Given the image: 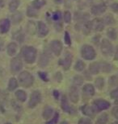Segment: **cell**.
<instances>
[{
	"mask_svg": "<svg viewBox=\"0 0 118 124\" xmlns=\"http://www.w3.org/2000/svg\"><path fill=\"white\" fill-rule=\"evenodd\" d=\"M22 19H23V16H22V14L20 12H16V14H14L13 16H12V22H13L14 23H19Z\"/></svg>",
	"mask_w": 118,
	"mask_h": 124,
	"instance_id": "cell-35",
	"label": "cell"
},
{
	"mask_svg": "<svg viewBox=\"0 0 118 124\" xmlns=\"http://www.w3.org/2000/svg\"><path fill=\"white\" fill-rule=\"evenodd\" d=\"M60 124H70V123L67 122V121H62V122L60 123Z\"/></svg>",
	"mask_w": 118,
	"mask_h": 124,
	"instance_id": "cell-51",
	"label": "cell"
},
{
	"mask_svg": "<svg viewBox=\"0 0 118 124\" xmlns=\"http://www.w3.org/2000/svg\"><path fill=\"white\" fill-rule=\"evenodd\" d=\"M81 111L85 116L88 118H94L96 114L97 110L95 106H91L89 105H84L81 107Z\"/></svg>",
	"mask_w": 118,
	"mask_h": 124,
	"instance_id": "cell-9",
	"label": "cell"
},
{
	"mask_svg": "<svg viewBox=\"0 0 118 124\" xmlns=\"http://www.w3.org/2000/svg\"><path fill=\"white\" fill-rule=\"evenodd\" d=\"M111 124H118V121H116V122H114V123H112Z\"/></svg>",
	"mask_w": 118,
	"mask_h": 124,
	"instance_id": "cell-54",
	"label": "cell"
},
{
	"mask_svg": "<svg viewBox=\"0 0 118 124\" xmlns=\"http://www.w3.org/2000/svg\"><path fill=\"white\" fill-rule=\"evenodd\" d=\"M58 119H59V114L58 112H55L53 115L52 118L49 121H47L45 124H57L58 123Z\"/></svg>",
	"mask_w": 118,
	"mask_h": 124,
	"instance_id": "cell-34",
	"label": "cell"
},
{
	"mask_svg": "<svg viewBox=\"0 0 118 124\" xmlns=\"http://www.w3.org/2000/svg\"><path fill=\"white\" fill-rule=\"evenodd\" d=\"M45 3H46L45 0H35V1L32 2V6H33L34 8L38 10L40 8H41L43 6H45Z\"/></svg>",
	"mask_w": 118,
	"mask_h": 124,
	"instance_id": "cell-29",
	"label": "cell"
},
{
	"mask_svg": "<svg viewBox=\"0 0 118 124\" xmlns=\"http://www.w3.org/2000/svg\"><path fill=\"white\" fill-rule=\"evenodd\" d=\"M115 104H116V105H118V98L115 99Z\"/></svg>",
	"mask_w": 118,
	"mask_h": 124,
	"instance_id": "cell-53",
	"label": "cell"
},
{
	"mask_svg": "<svg viewBox=\"0 0 118 124\" xmlns=\"http://www.w3.org/2000/svg\"><path fill=\"white\" fill-rule=\"evenodd\" d=\"M61 107L62 109V110L66 113H68L70 115H73V114L75 113V110L73 109L71 105H70L68 99H67L66 96L63 95L61 99Z\"/></svg>",
	"mask_w": 118,
	"mask_h": 124,
	"instance_id": "cell-8",
	"label": "cell"
},
{
	"mask_svg": "<svg viewBox=\"0 0 118 124\" xmlns=\"http://www.w3.org/2000/svg\"><path fill=\"white\" fill-rule=\"evenodd\" d=\"M100 71L104 72V73H110L112 70L111 64L107 63V62H101L100 63Z\"/></svg>",
	"mask_w": 118,
	"mask_h": 124,
	"instance_id": "cell-25",
	"label": "cell"
},
{
	"mask_svg": "<svg viewBox=\"0 0 118 124\" xmlns=\"http://www.w3.org/2000/svg\"><path fill=\"white\" fill-rule=\"evenodd\" d=\"M19 2H20L19 0H12V1L10 2V4H9L10 11H11V12L16 11L17 10V8H18L19 6Z\"/></svg>",
	"mask_w": 118,
	"mask_h": 124,
	"instance_id": "cell-27",
	"label": "cell"
},
{
	"mask_svg": "<svg viewBox=\"0 0 118 124\" xmlns=\"http://www.w3.org/2000/svg\"><path fill=\"white\" fill-rule=\"evenodd\" d=\"M23 68V62L19 57H15L11 61V71L13 73L19 72Z\"/></svg>",
	"mask_w": 118,
	"mask_h": 124,
	"instance_id": "cell-7",
	"label": "cell"
},
{
	"mask_svg": "<svg viewBox=\"0 0 118 124\" xmlns=\"http://www.w3.org/2000/svg\"><path fill=\"white\" fill-rule=\"evenodd\" d=\"M49 62V55H48L45 53L41 54L38 62L39 66L41 67V68H45V67H46L48 65Z\"/></svg>",
	"mask_w": 118,
	"mask_h": 124,
	"instance_id": "cell-17",
	"label": "cell"
},
{
	"mask_svg": "<svg viewBox=\"0 0 118 124\" xmlns=\"http://www.w3.org/2000/svg\"><path fill=\"white\" fill-rule=\"evenodd\" d=\"M55 79L57 80V82H61L62 80V75L61 73L57 72V73L55 74Z\"/></svg>",
	"mask_w": 118,
	"mask_h": 124,
	"instance_id": "cell-45",
	"label": "cell"
},
{
	"mask_svg": "<svg viewBox=\"0 0 118 124\" xmlns=\"http://www.w3.org/2000/svg\"><path fill=\"white\" fill-rule=\"evenodd\" d=\"M19 82L24 88H29L33 85L34 78L31 73L24 71L19 75Z\"/></svg>",
	"mask_w": 118,
	"mask_h": 124,
	"instance_id": "cell-2",
	"label": "cell"
},
{
	"mask_svg": "<svg viewBox=\"0 0 118 124\" xmlns=\"http://www.w3.org/2000/svg\"><path fill=\"white\" fill-rule=\"evenodd\" d=\"M50 48L55 55L58 56L62 50V44L59 40H53L50 43Z\"/></svg>",
	"mask_w": 118,
	"mask_h": 124,
	"instance_id": "cell-11",
	"label": "cell"
},
{
	"mask_svg": "<svg viewBox=\"0 0 118 124\" xmlns=\"http://www.w3.org/2000/svg\"><path fill=\"white\" fill-rule=\"evenodd\" d=\"M107 35H108V36L111 39H117V31H116V29L115 28H109L108 29V31H107Z\"/></svg>",
	"mask_w": 118,
	"mask_h": 124,
	"instance_id": "cell-31",
	"label": "cell"
},
{
	"mask_svg": "<svg viewBox=\"0 0 118 124\" xmlns=\"http://www.w3.org/2000/svg\"><path fill=\"white\" fill-rule=\"evenodd\" d=\"M108 122H109V115L106 113H103L97 118L95 124H107Z\"/></svg>",
	"mask_w": 118,
	"mask_h": 124,
	"instance_id": "cell-21",
	"label": "cell"
},
{
	"mask_svg": "<svg viewBox=\"0 0 118 124\" xmlns=\"http://www.w3.org/2000/svg\"><path fill=\"white\" fill-rule=\"evenodd\" d=\"M91 13L95 15V16H100L103 13H104L105 11H106V6L104 4H98V5H95L91 7Z\"/></svg>",
	"mask_w": 118,
	"mask_h": 124,
	"instance_id": "cell-15",
	"label": "cell"
},
{
	"mask_svg": "<svg viewBox=\"0 0 118 124\" xmlns=\"http://www.w3.org/2000/svg\"><path fill=\"white\" fill-rule=\"evenodd\" d=\"M15 95H16L17 100H19V101H21V102H24V101L27 100V93L25 91L22 90H17L16 93H15Z\"/></svg>",
	"mask_w": 118,
	"mask_h": 124,
	"instance_id": "cell-22",
	"label": "cell"
},
{
	"mask_svg": "<svg viewBox=\"0 0 118 124\" xmlns=\"http://www.w3.org/2000/svg\"><path fill=\"white\" fill-rule=\"evenodd\" d=\"M1 45H2V44H0V49H1Z\"/></svg>",
	"mask_w": 118,
	"mask_h": 124,
	"instance_id": "cell-56",
	"label": "cell"
},
{
	"mask_svg": "<svg viewBox=\"0 0 118 124\" xmlns=\"http://www.w3.org/2000/svg\"><path fill=\"white\" fill-rule=\"evenodd\" d=\"M38 75L42 81H49V78H48V76H47L46 73H45V72H38Z\"/></svg>",
	"mask_w": 118,
	"mask_h": 124,
	"instance_id": "cell-41",
	"label": "cell"
},
{
	"mask_svg": "<svg viewBox=\"0 0 118 124\" xmlns=\"http://www.w3.org/2000/svg\"><path fill=\"white\" fill-rule=\"evenodd\" d=\"M78 124H91V121L89 118H81L78 122Z\"/></svg>",
	"mask_w": 118,
	"mask_h": 124,
	"instance_id": "cell-40",
	"label": "cell"
},
{
	"mask_svg": "<svg viewBox=\"0 0 118 124\" xmlns=\"http://www.w3.org/2000/svg\"><path fill=\"white\" fill-rule=\"evenodd\" d=\"M110 97H111L112 99H114V100L118 98V87L112 91L111 93H110Z\"/></svg>",
	"mask_w": 118,
	"mask_h": 124,
	"instance_id": "cell-42",
	"label": "cell"
},
{
	"mask_svg": "<svg viewBox=\"0 0 118 124\" xmlns=\"http://www.w3.org/2000/svg\"><path fill=\"white\" fill-rule=\"evenodd\" d=\"M93 105L95 108L97 110V111H103L108 110L111 106V104H110L109 101L104 100V99H96V100L93 101Z\"/></svg>",
	"mask_w": 118,
	"mask_h": 124,
	"instance_id": "cell-6",
	"label": "cell"
},
{
	"mask_svg": "<svg viewBox=\"0 0 118 124\" xmlns=\"http://www.w3.org/2000/svg\"><path fill=\"white\" fill-rule=\"evenodd\" d=\"M41 101V94L38 90H34L31 93L30 99L28 101V107L31 109L35 108Z\"/></svg>",
	"mask_w": 118,
	"mask_h": 124,
	"instance_id": "cell-4",
	"label": "cell"
},
{
	"mask_svg": "<svg viewBox=\"0 0 118 124\" xmlns=\"http://www.w3.org/2000/svg\"><path fill=\"white\" fill-rule=\"evenodd\" d=\"M22 55L27 64H32L36 58V49L31 46H25L22 48Z\"/></svg>",
	"mask_w": 118,
	"mask_h": 124,
	"instance_id": "cell-1",
	"label": "cell"
},
{
	"mask_svg": "<svg viewBox=\"0 0 118 124\" xmlns=\"http://www.w3.org/2000/svg\"><path fill=\"white\" fill-rule=\"evenodd\" d=\"M115 60H116V61H118V46L117 47L116 53H115Z\"/></svg>",
	"mask_w": 118,
	"mask_h": 124,
	"instance_id": "cell-49",
	"label": "cell"
},
{
	"mask_svg": "<svg viewBox=\"0 0 118 124\" xmlns=\"http://www.w3.org/2000/svg\"><path fill=\"white\" fill-rule=\"evenodd\" d=\"M73 81H74V85L80 86V85H82V83H83V78H82L81 76L77 75V76L74 77V79H73Z\"/></svg>",
	"mask_w": 118,
	"mask_h": 124,
	"instance_id": "cell-37",
	"label": "cell"
},
{
	"mask_svg": "<svg viewBox=\"0 0 118 124\" xmlns=\"http://www.w3.org/2000/svg\"><path fill=\"white\" fill-rule=\"evenodd\" d=\"M103 21H104V24H106V25H111V24L115 23L114 18L112 15H107L106 16H104Z\"/></svg>",
	"mask_w": 118,
	"mask_h": 124,
	"instance_id": "cell-30",
	"label": "cell"
},
{
	"mask_svg": "<svg viewBox=\"0 0 118 124\" xmlns=\"http://www.w3.org/2000/svg\"><path fill=\"white\" fill-rule=\"evenodd\" d=\"M61 18H62V13H61V11H57L53 15V19L56 22L61 20Z\"/></svg>",
	"mask_w": 118,
	"mask_h": 124,
	"instance_id": "cell-39",
	"label": "cell"
},
{
	"mask_svg": "<svg viewBox=\"0 0 118 124\" xmlns=\"http://www.w3.org/2000/svg\"><path fill=\"white\" fill-rule=\"evenodd\" d=\"M55 2H57V3H60V2H62V0H54Z\"/></svg>",
	"mask_w": 118,
	"mask_h": 124,
	"instance_id": "cell-52",
	"label": "cell"
},
{
	"mask_svg": "<svg viewBox=\"0 0 118 124\" xmlns=\"http://www.w3.org/2000/svg\"><path fill=\"white\" fill-rule=\"evenodd\" d=\"M116 81H117V78H116V77L113 76V77H112L111 78H110V81H109V84L110 85H114L115 84H116Z\"/></svg>",
	"mask_w": 118,
	"mask_h": 124,
	"instance_id": "cell-47",
	"label": "cell"
},
{
	"mask_svg": "<svg viewBox=\"0 0 118 124\" xmlns=\"http://www.w3.org/2000/svg\"><path fill=\"white\" fill-rule=\"evenodd\" d=\"M100 49L102 53L106 56H110L112 54V45L107 39H104L100 44Z\"/></svg>",
	"mask_w": 118,
	"mask_h": 124,
	"instance_id": "cell-5",
	"label": "cell"
},
{
	"mask_svg": "<svg viewBox=\"0 0 118 124\" xmlns=\"http://www.w3.org/2000/svg\"><path fill=\"white\" fill-rule=\"evenodd\" d=\"M65 42L67 45H71V37H70V35L67 31L65 32Z\"/></svg>",
	"mask_w": 118,
	"mask_h": 124,
	"instance_id": "cell-43",
	"label": "cell"
},
{
	"mask_svg": "<svg viewBox=\"0 0 118 124\" xmlns=\"http://www.w3.org/2000/svg\"><path fill=\"white\" fill-rule=\"evenodd\" d=\"M27 32L31 35H34L36 33V24L33 21H29L27 23Z\"/></svg>",
	"mask_w": 118,
	"mask_h": 124,
	"instance_id": "cell-26",
	"label": "cell"
},
{
	"mask_svg": "<svg viewBox=\"0 0 118 124\" xmlns=\"http://www.w3.org/2000/svg\"><path fill=\"white\" fill-rule=\"evenodd\" d=\"M53 94H54V97L55 98V99H58L59 98V96H60V93H59V92L57 90H54V92H53Z\"/></svg>",
	"mask_w": 118,
	"mask_h": 124,
	"instance_id": "cell-48",
	"label": "cell"
},
{
	"mask_svg": "<svg viewBox=\"0 0 118 124\" xmlns=\"http://www.w3.org/2000/svg\"><path fill=\"white\" fill-rule=\"evenodd\" d=\"M70 99L73 103H77L79 100V90H78L76 85H73L70 89V93H69Z\"/></svg>",
	"mask_w": 118,
	"mask_h": 124,
	"instance_id": "cell-12",
	"label": "cell"
},
{
	"mask_svg": "<svg viewBox=\"0 0 118 124\" xmlns=\"http://www.w3.org/2000/svg\"><path fill=\"white\" fill-rule=\"evenodd\" d=\"M95 87H96L97 89H99V90H102V89L104 88V78H101V77L97 78L96 79H95Z\"/></svg>",
	"mask_w": 118,
	"mask_h": 124,
	"instance_id": "cell-28",
	"label": "cell"
},
{
	"mask_svg": "<svg viewBox=\"0 0 118 124\" xmlns=\"http://www.w3.org/2000/svg\"><path fill=\"white\" fill-rule=\"evenodd\" d=\"M85 69V64L82 61H78L74 65V69L78 72H82Z\"/></svg>",
	"mask_w": 118,
	"mask_h": 124,
	"instance_id": "cell-36",
	"label": "cell"
},
{
	"mask_svg": "<svg viewBox=\"0 0 118 124\" xmlns=\"http://www.w3.org/2000/svg\"><path fill=\"white\" fill-rule=\"evenodd\" d=\"M17 87H18V81H17V80L15 78H11L8 82V90L13 91Z\"/></svg>",
	"mask_w": 118,
	"mask_h": 124,
	"instance_id": "cell-24",
	"label": "cell"
},
{
	"mask_svg": "<svg viewBox=\"0 0 118 124\" xmlns=\"http://www.w3.org/2000/svg\"><path fill=\"white\" fill-rule=\"evenodd\" d=\"M4 7V0H0V10Z\"/></svg>",
	"mask_w": 118,
	"mask_h": 124,
	"instance_id": "cell-50",
	"label": "cell"
},
{
	"mask_svg": "<svg viewBox=\"0 0 118 124\" xmlns=\"http://www.w3.org/2000/svg\"><path fill=\"white\" fill-rule=\"evenodd\" d=\"M54 114V109H53L51 106H46L45 107V109H44L43 113H42V117H43L44 119L48 120V119H49L50 118L53 117Z\"/></svg>",
	"mask_w": 118,
	"mask_h": 124,
	"instance_id": "cell-16",
	"label": "cell"
},
{
	"mask_svg": "<svg viewBox=\"0 0 118 124\" xmlns=\"http://www.w3.org/2000/svg\"><path fill=\"white\" fill-rule=\"evenodd\" d=\"M84 34H89V32L92 30V25L91 21H87L86 23L83 24V28H82Z\"/></svg>",
	"mask_w": 118,
	"mask_h": 124,
	"instance_id": "cell-32",
	"label": "cell"
},
{
	"mask_svg": "<svg viewBox=\"0 0 118 124\" xmlns=\"http://www.w3.org/2000/svg\"><path fill=\"white\" fill-rule=\"evenodd\" d=\"M64 21L66 22V23H70L71 22V12L68 11H65V13H64Z\"/></svg>",
	"mask_w": 118,
	"mask_h": 124,
	"instance_id": "cell-38",
	"label": "cell"
},
{
	"mask_svg": "<svg viewBox=\"0 0 118 124\" xmlns=\"http://www.w3.org/2000/svg\"><path fill=\"white\" fill-rule=\"evenodd\" d=\"M17 48H18V45H17V44L14 43V42L10 43L8 44V46H7V54H8L9 56H13L16 53Z\"/></svg>",
	"mask_w": 118,
	"mask_h": 124,
	"instance_id": "cell-20",
	"label": "cell"
},
{
	"mask_svg": "<svg viewBox=\"0 0 118 124\" xmlns=\"http://www.w3.org/2000/svg\"><path fill=\"white\" fill-rule=\"evenodd\" d=\"M36 10L34 7H28L27 10V16L29 17H36L38 16V11Z\"/></svg>",
	"mask_w": 118,
	"mask_h": 124,
	"instance_id": "cell-33",
	"label": "cell"
},
{
	"mask_svg": "<svg viewBox=\"0 0 118 124\" xmlns=\"http://www.w3.org/2000/svg\"><path fill=\"white\" fill-rule=\"evenodd\" d=\"M5 124H11V123H5Z\"/></svg>",
	"mask_w": 118,
	"mask_h": 124,
	"instance_id": "cell-55",
	"label": "cell"
},
{
	"mask_svg": "<svg viewBox=\"0 0 118 124\" xmlns=\"http://www.w3.org/2000/svg\"><path fill=\"white\" fill-rule=\"evenodd\" d=\"M89 71L91 72V74L99 73L100 71V63H98V62H93V63H91L89 66Z\"/></svg>",
	"mask_w": 118,
	"mask_h": 124,
	"instance_id": "cell-23",
	"label": "cell"
},
{
	"mask_svg": "<svg viewBox=\"0 0 118 124\" xmlns=\"http://www.w3.org/2000/svg\"><path fill=\"white\" fill-rule=\"evenodd\" d=\"M81 56L82 57L87 61H92L95 58L96 53L95 49L91 45L85 44L81 48Z\"/></svg>",
	"mask_w": 118,
	"mask_h": 124,
	"instance_id": "cell-3",
	"label": "cell"
},
{
	"mask_svg": "<svg viewBox=\"0 0 118 124\" xmlns=\"http://www.w3.org/2000/svg\"><path fill=\"white\" fill-rule=\"evenodd\" d=\"M82 92L87 96H93L95 94V88L91 84H86L82 88Z\"/></svg>",
	"mask_w": 118,
	"mask_h": 124,
	"instance_id": "cell-19",
	"label": "cell"
},
{
	"mask_svg": "<svg viewBox=\"0 0 118 124\" xmlns=\"http://www.w3.org/2000/svg\"><path fill=\"white\" fill-rule=\"evenodd\" d=\"M10 27H11V23H10L9 19H2L1 23H0V31H1L2 33H7L9 31Z\"/></svg>",
	"mask_w": 118,
	"mask_h": 124,
	"instance_id": "cell-18",
	"label": "cell"
},
{
	"mask_svg": "<svg viewBox=\"0 0 118 124\" xmlns=\"http://www.w3.org/2000/svg\"><path fill=\"white\" fill-rule=\"evenodd\" d=\"M112 115H113V117L115 118L118 119V105L117 106H114L112 110Z\"/></svg>",
	"mask_w": 118,
	"mask_h": 124,
	"instance_id": "cell-44",
	"label": "cell"
},
{
	"mask_svg": "<svg viewBox=\"0 0 118 124\" xmlns=\"http://www.w3.org/2000/svg\"><path fill=\"white\" fill-rule=\"evenodd\" d=\"M92 29L97 31H101L104 28V23L102 19L96 18L93 21H91Z\"/></svg>",
	"mask_w": 118,
	"mask_h": 124,
	"instance_id": "cell-14",
	"label": "cell"
},
{
	"mask_svg": "<svg viewBox=\"0 0 118 124\" xmlns=\"http://www.w3.org/2000/svg\"><path fill=\"white\" fill-rule=\"evenodd\" d=\"M37 33H38L39 37H41V38L47 36L49 33V29L46 24L41 21L38 22V24H37Z\"/></svg>",
	"mask_w": 118,
	"mask_h": 124,
	"instance_id": "cell-13",
	"label": "cell"
},
{
	"mask_svg": "<svg viewBox=\"0 0 118 124\" xmlns=\"http://www.w3.org/2000/svg\"><path fill=\"white\" fill-rule=\"evenodd\" d=\"M111 8L113 11L115 12H118V3L115 2V3H112L111 5Z\"/></svg>",
	"mask_w": 118,
	"mask_h": 124,
	"instance_id": "cell-46",
	"label": "cell"
},
{
	"mask_svg": "<svg viewBox=\"0 0 118 124\" xmlns=\"http://www.w3.org/2000/svg\"><path fill=\"white\" fill-rule=\"evenodd\" d=\"M72 63V55L70 53H66L65 54V57L63 60H60L59 61V64L62 65L64 70H68L71 68Z\"/></svg>",
	"mask_w": 118,
	"mask_h": 124,
	"instance_id": "cell-10",
	"label": "cell"
}]
</instances>
